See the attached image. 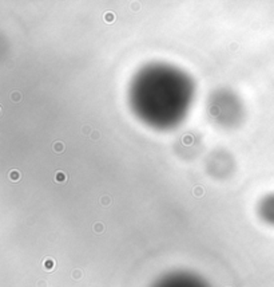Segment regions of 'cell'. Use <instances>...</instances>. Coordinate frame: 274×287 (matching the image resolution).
Returning <instances> with one entry per match:
<instances>
[{
    "label": "cell",
    "instance_id": "cell-1",
    "mask_svg": "<svg viewBox=\"0 0 274 287\" xmlns=\"http://www.w3.org/2000/svg\"><path fill=\"white\" fill-rule=\"evenodd\" d=\"M193 86L185 74L170 67H147L131 89L132 106L153 126H172L186 113Z\"/></svg>",
    "mask_w": 274,
    "mask_h": 287
},
{
    "label": "cell",
    "instance_id": "cell-2",
    "mask_svg": "<svg viewBox=\"0 0 274 287\" xmlns=\"http://www.w3.org/2000/svg\"><path fill=\"white\" fill-rule=\"evenodd\" d=\"M153 287H210L199 276L185 271L171 273L155 282Z\"/></svg>",
    "mask_w": 274,
    "mask_h": 287
}]
</instances>
